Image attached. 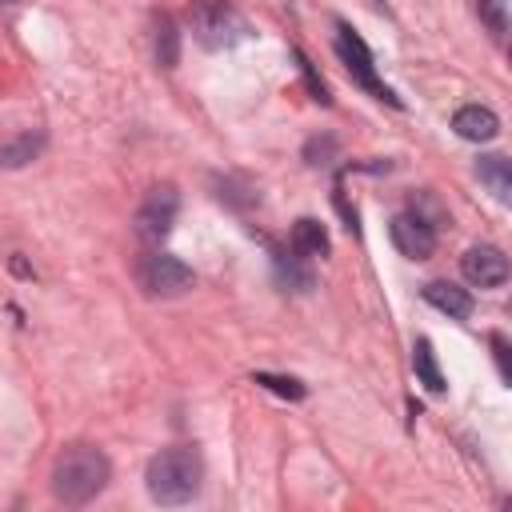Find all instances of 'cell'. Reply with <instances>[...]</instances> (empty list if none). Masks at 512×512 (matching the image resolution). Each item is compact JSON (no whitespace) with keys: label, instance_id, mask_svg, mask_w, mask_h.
<instances>
[{"label":"cell","instance_id":"6","mask_svg":"<svg viewBox=\"0 0 512 512\" xmlns=\"http://www.w3.org/2000/svg\"><path fill=\"white\" fill-rule=\"evenodd\" d=\"M136 280H140V288H144L148 296H180V292H188V288L196 284L192 268H188L184 260L168 256V252L144 256L140 268H136Z\"/></svg>","mask_w":512,"mask_h":512},{"label":"cell","instance_id":"14","mask_svg":"<svg viewBox=\"0 0 512 512\" xmlns=\"http://www.w3.org/2000/svg\"><path fill=\"white\" fill-rule=\"evenodd\" d=\"M412 368H416V380H420L428 392H444V388H448V384H444V372H440V364H436V352H432L428 340H416V344H412Z\"/></svg>","mask_w":512,"mask_h":512},{"label":"cell","instance_id":"18","mask_svg":"<svg viewBox=\"0 0 512 512\" xmlns=\"http://www.w3.org/2000/svg\"><path fill=\"white\" fill-rule=\"evenodd\" d=\"M476 8H480V20L492 28V36H504V32H508L512 0H476Z\"/></svg>","mask_w":512,"mask_h":512},{"label":"cell","instance_id":"4","mask_svg":"<svg viewBox=\"0 0 512 512\" xmlns=\"http://www.w3.org/2000/svg\"><path fill=\"white\" fill-rule=\"evenodd\" d=\"M336 56L344 60V68H348V76L364 88V92H372L376 100H384V104H392V108H400V96L388 88V84H380V76H376V64H372V52H368V44L348 28V24H336Z\"/></svg>","mask_w":512,"mask_h":512},{"label":"cell","instance_id":"20","mask_svg":"<svg viewBox=\"0 0 512 512\" xmlns=\"http://www.w3.org/2000/svg\"><path fill=\"white\" fill-rule=\"evenodd\" d=\"M296 60H300V68H304V76H308V84H312V96H316L320 104H328V88H324V80H316V72H312V64H308V56H304V52H296Z\"/></svg>","mask_w":512,"mask_h":512},{"label":"cell","instance_id":"15","mask_svg":"<svg viewBox=\"0 0 512 512\" xmlns=\"http://www.w3.org/2000/svg\"><path fill=\"white\" fill-rule=\"evenodd\" d=\"M304 256H288V252H272V264H276V276H280V284H288V288H296V292H308L312 288V272L300 264Z\"/></svg>","mask_w":512,"mask_h":512},{"label":"cell","instance_id":"10","mask_svg":"<svg viewBox=\"0 0 512 512\" xmlns=\"http://www.w3.org/2000/svg\"><path fill=\"white\" fill-rule=\"evenodd\" d=\"M424 300H428L436 312H444L448 320H468V316H472V296H468V288H460V284H452V280H432V284H424Z\"/></svg>","mask_w":512,"mask_h":512},{"label":"cell","instance_id":"3","mask_svg":"<svg viewBox=\"0 0 512 512\" xmlns=\"http://www.w3.org/2000/svg\"><path fill=\"white\" fill-rule=\"evenodd\" d=\"M188 28H192V36H196L204 48H212V52L232 48V44H240V40L252 36L248 20H244L228 0H192V8H188Z\"/></svg>","mask_w":512,"mask_h":512},{"label":"cell","instance_id":"19","mask_svg":"<svg viewBox=\"0 0 512 512\" xmlns=\"http://www.w3.org/2000/svg\"><path fill=\"white\" fill-rule=\"evenodd\" d=\"M336 152V140L332 136H316V140H308V148H304V160L316 168V164H328V156Z\"/></svg>","mask_w":512,"mask_h":512},{"label":"cell","instance_id":"21","mask_svg":"<svg viewBox=\"0 0 512 512\" xmlns=\"http://www.w3.org/2000/svg\"><path fill=\"white\" fill-rule=\"evenodd\" d=\"M492 348H496V364H500V376L508 380L512 372H508V340L500 336V332H492Z\"/></svg>","mask_w":512,"mask_h":512},{"label":"cell","instance_id":"16","mask_svg":"<svg viewBox=\"0 0 512 512\" xmlns=\"http://www.w3.org/2000/svg\"><path fill=\"white\" fill-rule=\"evenodd\" d=\"M40 148H44V136L24 132V136H16V140H8V144L0 148V168H20V164L36 160Z\"/></svg>","mask_w":512,"mask_h":512},{"label":"cell","instance_id":"7","mask_svg":"<svg viewBox=\"0 0 512 512\" xmlns=\"http://www.w3.org/2000/svg\"><path fill=\"white\" fill-rule=\"evenodd\" d=\"M388 232H392V244L400 248V256H408V260H428L436 252V224L428 216H420L416 208L396 212Z\"/></svg>","mask_w":512,"mask_h":512},{"label":"cell","instance_id":"8","mask_svg":"<svg viewBox=\"0 0 512 512\" xmlns=\"http://www.w3.org/2000/svg\"><path fill=\"white\" fill-rule=\"evenodd\" d=\"M460 272L468 284L476 288H500L508 280V256L496 248V244H472L464 256H460Z\"/></svg>","mask_w":512,"mask_h":512},{"label":"cell","instance_id":"9","mask_svg":"<svg viewBox=\"0 0 512 512\" xmlns=\"http://www.w3.org/2000/svg\"><path fill=\"white\" fill-rule=\"evenodd\" d=\"M452 128H456L460 140L484 144V140H492V136L500 132V116H496L492 108H484V104H464V108H456Z\"/></svg>","mask_w":512,"mask_h":512},{"label":"cell","instance_id":"12","mask_svg":"<svg viewBox=\"0 0 512 512\" xmlns=\"http://www.w3.org/2000/svg\"><path fill=\"white\" fill-rule=\"evenodd\" d=\"M476 176H480V184H488V192H492L500 204L512 200V164H508V156H500V152L480 156V160H476Z\"/></svg>","mask_w":512,"mask_h":512},{"label":"cell","instance_id":"17","mask_svg":"<svg viewBox=\"0 0 512 512\" xmlns=\"http://www.w3.org/2000/svg\"><path fill=\"white\" fill-rule=\"evenodd\" d=\"M252 384H260V388H268V392H276V396H284V400H304V392H308L300 380H292V376H272V372H256Z\"/></svg>","mask_w":512,"mask_h":512},{"label":"cell","instance_id":"5","mask_svg":"<svg viewBox=\"0 0 512 512\" xmlns=\"http://www.w3.org/2000/svg\"><path fill=\"white\" fill-rule=\"evenodd\" d=\"M176 212H180L176 188H172V184H156V188H148V196L140 200L132 228H136V236H140L144 244H160V240L172 232Z\"/></svg>","mask_w":512,"mask_h":512},{"label":"cell","instance_id":"1","mask_svg":"<svg viewBox=\"0 0 512 512\" xmlns=\"http://www.w3.org/2000/svg\"><path fill=\"white\" fill-rule=\"evenodd\" d=\"M108 480H112V464L92 444H72L52 464V496L60 504H72V508L96 500L108 488Z\"/></svg>","mask_w":512,"mask_h":512},{"label":"cell","instance_id":"13","mask_svg":"<svg viewBox=\"0 0 512 512\" xmlns=\"http://www.w3.org/2000/svg\"><path fill=\"white\" fill-rule=\"evenodd\" d=\"M152 52H156V64L160 68H176V60H180V32H176V20L172 16H156Z\"/></svg>","mask_w":512,"mask_h":512},{"label":"cell","instance_id":"11","mask_svg":"<svg viewBox=\"0 0 512 512\" xmlns=\"http://www.w3.org/2000/svg\"><path fill=\"white\" fill-rule=\"evenodd\" d=\"M288 244H292V252L304 256V260H312V256H328V228H324L316 216H300V220L292 224Z\"/></svg>","mask_w":512,"mask_h":512},{"label":"cell","instance_id":"2","mask_svg":"<svg viewBox=\"0 0 512 512\" xmlns=\"http://www.w3.org/2000/svg\"><path fill=\"white\" fill-rule=\"evenodd\" d=\"M200 476H204V464L192 448L176 444V448H164L148 460V472H144V484H148V496L156 504H188L196 492H200Z\"/></svg>","mask_w":512,"mask_h":512}]
</instances>
